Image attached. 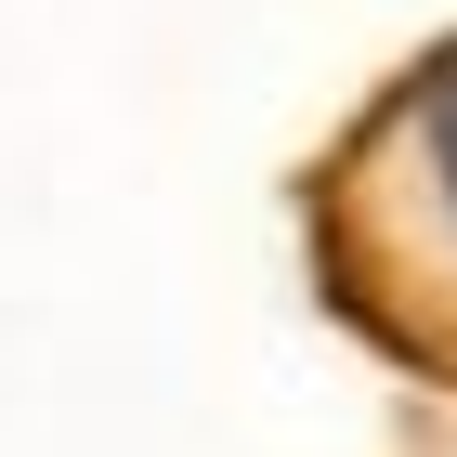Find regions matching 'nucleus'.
Here are the masks:
<instances>
[{"instance_id": "obj_1", "label": "nucleus", "mask_w": 457, "mask_h": 457, "mask_svg": "<svg viewBox=\"0 0 457 457\" xmlns=\"http://www.w3.org/2000/svg\"><path fill=\"white\" fill-rule=\"evenodd\" d=\"M314 236H327L340 314L392 366L457 379V39L419 53L392 79V105L340 144V170L314 196Z\"/></svg>"}]
</instances>
